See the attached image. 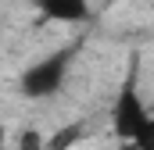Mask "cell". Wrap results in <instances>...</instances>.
<instances>
[{"label":"cell","mask_w":154,"mask_h":150,"mask_svg":"<svg viewBox=\"0 0 154 150\" xmlns=\"http://www.w3.org/2000/svg\"><path fill=\"white\" fill-rule=\"evenodd\" d=\"M75 57H79V43H61V46H54L50 54L36 57L25 72L18 75L22 97H29V100H47V97L61 93L65 82H68L72 64H75Z\"/></svg>","instance_id":"1"},{"label":"cell","mask_w":154,"mask_h":150,"mask_svg":"<svg viewBox=\"0 0 154 150\" xmlns=\"http://www.w3.org/2000/svg\"><path fill=\"white\" fill-rule=\"evenodd\" d=\"M151 111L143 104V97L136 93L133 82H125L115 97V107H111V129L122 143H136V147L147 150V136H151Z\"/></svg>","instance_id":"2"},{"label":"cell","mask_w":154,"mask_h":150,"mask_svg":"<svg viewBox=\"0 0 154 150\" xmlns=\"http://www.w3.org/2000/svg\"><path fill=\"white\" fill-rule=\"evenodd\" d=\"M36 7L47 22L61 25H79L90 18V0H36Z\"/></svg>","instance_id":"3"},{"label":"cell","mask_w":154,"mask_h":150,"mask_svg":"<svg viewBox=\"0 0 154 150\" xmlns=\"http://www.w3.org/2000/svg\"><path fill=\"white\" fill-rule=\"evenodd\" d=\"M82 140V122H72V125H65V129H57V136H50L43 150H72Z\"/></svg>","instance_id":"4"},{"label":"cell","mask_w":154,"mask_h":150,"mask_svg":"<svg viewBox=\"0 0 154 150\" xmlns=\"http://www.w3.org/2000/svg\"><path fill=\"white\" fill-rule=\"evenodd\" d=\"M47 143V136H39L36 129H22V136H18V150H43Z\"/></svg>","instance_id":"5"},{"label":"cell","mask_w":154,"mask_h":150,"mask_svg":"<svg viewBox=\"0 0 154 150\" xmlns=\"http://www.w3.org/2000/svg\"><path fill=\"white\" fill-rule=\"evenodd\" d=\"M0 150H7V129H4V122H0Z\"/></svg>","instance_id":"6"}]
</instances>
